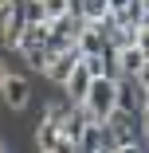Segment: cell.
I'll use <instances>...</instances> for the list:
<instances>
[{
	"mask_svg": "<svg viewBox=\"0 0 149 153\" xmlns=\"http://www.w3.org/2000/svg\"><path fill=\"white\" fill-rule=\"evenodd\" d=\"M118 79H122V75H118ZM118 79H114V75H94V79H90V90H86L82 106L90 110L94 122H106L110 110L118 106Z\"/></svg>",
	"mask_w": 149,
	"mask_h": 153,
	"instance_id": "cell-1",
	"label": "cell"
},
{
	"mask_svg": "<svg viewBox=\"0 0 149 153\" xmlns=\"http://www.w3.org/2000/svg\"><path fill=\"white\" fill-rule=\"evenodd\" d=\"M0 102H4L12 114H20V110H27V102H32V86H27V79L24 75H8L4 79V86H0Z\"/></svg>",
	"mask_w": 149,
	"mask_h": 153,
	"instance_id": "cell-2",
	"label": "cell"
},
{
	"mask_svg": "<svg viewBox=\"0 0 149 153\" xmlns=\"http://www.w3.org/2000/svg\"><path fill=\"white\" fill-rule=\"evenodd\" d=\"M118 110H130V114H137V118H141V110H145V90L137 86L133 75H122V79H118Z\"/></svg>",
	"mask_w": 149,
	"mask_h": 153,
	"instance_id": "cell-3",
	"label": "cell"
},
{
	"mask_svg": "<svg viewBox=\"0 0 149 153\" xmlns=\"http://www.w3.org/2000/svg\"><path fill=\"white\" fill-rule=\"evenodd\" d=\"M67 12L79 16V20H86V24H102V20L114 16L106 0H67Z\"/></svg>",
	"mask_w": 149,
	"mask_h": 153,
	"instance_id": "cell-4",
	"label": "cell"
},
{
	"mask_svg": "<svg viewBox=\"0 0 149 153\" xmlns=\"http://www.w3.org/2000/svg\"><path fill=\"white\" fill-rule=\"evenodd\" d=\"M0 20H4V27H0V32H4V47L8 51H20V36H24V16H20V8L16 4H8L4 12H0Z\"/></svg>",
	"mask_w": 149,
	"mask_h": 153,
	"instance_id": "cell-5",
	"label": "cell"
},
{
	"mask_svg": "<svg viewBox=\"0 0 149 153\" xmlns=\"http://www.w3.org/2000/svg\"><path fill=\"white\" fill-rule=\"evenodd\" d=\"M79 59H82V51L79 47H67V51H55V59H51V67H47V79H55L59 86L67 82V75L79 67Z\"/></svg>",
	"mask_w": 149,
	"mask_h": 153,
	"instance_id": "cell-6",
	"label": "cell"
},
{
	"mask_svg": "<svg viewBox=\"0 0 149 153\" xmlns=\"http://www.w3.org/2000/svg\"><path fill=\"white\" fill-rule=\"evenodd\" d=\"M36 145H39L43 153H51V149H67L63 126H59V122H51V118H43L39 126H36Z\"/></svg>",
	"mask_w": 149,
	"mask_h": 153,
	"instance_id": "cell-7",
	"label": "cell"
},
{
	"mask_svg": "<svg viewBox=\"0 0 149 153\" xmlns=\"http://www.w3.org/2000/svg\"><path fill=\"white\" fill-rule=\"evenodd\" d=\"M90 79H94V75L86 71V67H82V59H79V67H75V71L67 75V82H63L67 102H82V98H86V90H90Z\"/></svg>",
	"mask_w": 149,
	"mask_h": 153,
	"instance_id": "cell-8",
	"label": "cell"
},
{
	"mask_svg": "<svg viewBox=\"0 0 149 153\" xmlns=\"http://www.w3.org/2000/svg\"><path fill=\"white\" fill-rule=\"evenodd\" d=\"M75 47H79L82 55H98V51L110 47V39H106V32H102L98 24H86L82 32H79V43H75Z\"/></svg>",
	"mask_w": 149,
	"mask_h": 153,
	"instance_id": "cell-9",
	"label": "cell"
},
{
	"mask_svg": "<svg viewBox=\"0 0 149 153\" xmlns=\"http://www.w3.org/2000/svg\"><path fill=\"white\" fill-rule=\"evenodd\" d=\"M149 63V55L137 47V43H126V47H118V67H122V75H133Z\"/></svg>",
	"mask_w": 149,
	"mask_h": 153,
	"instance_id": "cell-10",
	"label": "cell"
},
{
	"mask_svg": "<svg viewBox=\"0 0 149 153\" xmlns=\"http://www.w3.org/2000/svg\"><path fill=\"white\" fill-rule=\"evenodd\" d=\"M24 59H27V67H32V71L47 75V67H51V59H55V51L39 43V47H27V51H24Z\"/></svg>",
	"mask_w": 149,
	"mask_h": 153,
	"instance_id": "cell-11",
	"label": "cell"
},
{
	"mask_svg": "<svg viewBox=\"0 0 149 153\" xmlns=\"http://www.w3.org/2000/svg\"><path fill=\"white\" fill-rule=\"evenodd\" d=\"M12 4L20 8L24 24H43V20H47V12H43V0H12Z\"/></svg>",
	"mask_w": 149,
	"mask_h": 153,
	"instance_id": "cell-12",
	"label": "cell"
},
{
	"mask_svg": "<svg viewBox=\"0 0 149 153\" xmlns=\"http://www.w3.org/2000/svg\"><path fill=\"white\" fill-rule=\"evenodd\" d=\"M43 39H47V20H43V24H27V27H24V36H20V51L39 47Z\"/></svg>",
	"mask_w": 149,
	"mask_h": 153,
	"instance_id": "cell-13",
	"label": "cell"
},
{
	"mask_svg": "<svg viewBox=\"0 0 149 153\" xmlns=\"http://www.w3.org/2000/svg\"><path fill=\"white\" fill-rule=\"evenodd\" d=\"M43 12H47V20L67 16V0H43Z\"/></svg>",
	"mask_w": 149,
	"mask_h": 153,
	"instance_id": "cell-14",
	"label": "cell"
},
{
	"mask_svg": "<svg viewBox=\"0 0 149 153\" xmlns=\"http://www.w3.org/2000/svg\"><path fill=\"white\" fill-rule=\"evenodd\" d=\"M133 43H137V47H141V51H145V55H149V20H145V24H137V27H133Z\"/></svg>",
	"mask_w": 149,
	"mask_h": 153,
	"instance_id": "cell-15",
	"label": "cell"
},
{
	"mask_svg": "<svg viewBox=\"0 0 149 153\" xmlns=\"http://www.w3.org/2000/svg\"><path fill=\"white\" fill-rule=\"evenodd\" d=\"M67 110H71V106H55V102H47V106H43V118H51V122H59V126H63Z\"/></svg>",
	"mask_w": 149,
	"mask_h": 153,
	"instance_id": "cell-16",
	"label": "cell"
},
{
	"mask_svg": "<svg viewBox=\"0 0 149 153\" xmlns=\"http://www.w3.org/2000/svg\"><path fill=\"white\" fill-rule=\"evenodd\" d=\"M8 75H12V67L4 63V59H0V86H4V79H8Z\"/></svg>",
	"mask_w": 149,
	"mask_h": 153,
	"instance_id": "cell-17",
	"label": "cell"
},
{
	"mask_svg": "<svg viewBox=\"0 0 149 153\" xmlns=\"http://www.w3.org/2000/svg\"><path fill=\"white\" fill-rule=\"evenodd\" d=\"M8 4H12V0H0V12H4V8H8Z\"/></svg>",
	"mask_w": 149,
	"mask_h": 153,
	"instance_id": "cell-18",
	"label": "cell"
},
{
	"mask_svg": "<svg viewBox=\"0 0 149 153\" xmlns=\"http://www.w3.org/2000/svg\"><path fill=\"white\" fill-rule=\"evenodd\" d=\"M4 149H8V145H4V137H0V153H4Z\"/></svg>",
	"mask_w": 149,
	"mask_h": 153,
	"instance_id": "cell-19",
	"label": "cell"
},
{
	"mask_svg": "<svg viewBox=\"0 0 149 153\" xmlns=\"http://www.w3.org/2000/svg\"><path fill=\"white\" fill-rule=\"evenodd\" d=\"M145 106H149V86H145Z\"/></svg>",
	"mask_w": 149,
	"mask_h": 153,
	"instance_id": "cell-20",
	"label": "cell"
},
{
	"mask_svg": "<svg viewBox=\"0 0 149 153\" xmlns=\"http://www.w3.org/2000/svg\"><path fill=\"white\" fill-rule=\"evenodd\" d=\"M145 145H149V134H145Z\"/></svg>",
	"mask_w": 149,
	"mask_h": 153,
	"instance_id": "cell-21",
	"label": "cell"
}]
</instances>
